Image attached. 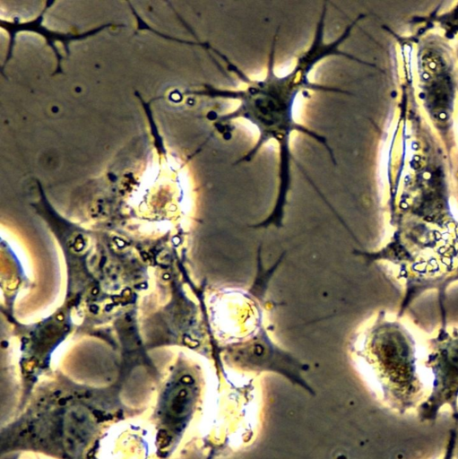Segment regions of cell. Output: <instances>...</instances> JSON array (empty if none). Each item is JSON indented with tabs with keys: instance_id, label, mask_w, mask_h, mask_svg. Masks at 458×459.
I'll return each mask as SVG.
<instances>
[{
	"instance_id": "6da1fadb",
	"label": "cell",
	"mask_w": 458,
	"mask_h": 459,
	"mask_svg": "<svg viewBox=\"0 0 458 459\" xmlns=\"http://www.w3.org/2000/svg\"><path fill=\"white\" fill-rule=\"evenodd\" d=\"M325 17L326 4H324L310 45L298 56L294 67L284 75H278L274 71L277 34L273 37L268 55L265 75L260 80L250 78L224 54L208 45L207 48L220 57L227 68L236 74L246 86L243 89H227L209 84L205 85L203 90L194 91L197 95L211 99L238 101V104L234 110L212 117L214 120L213 126L221 134L224 133L226 126L237 119H244L256 128L258 137L255 145L235 164L251 161L260 149L269 141L273 140L277 143L279 149V185L276 203L271 214L264 221L269 226H281L284 208L291 184L292 153L290 137L293 133H301L316 141L325 148L332 161L334 164L336 163L333 151L328 144L325 136L299 124L294 117L297 98L305 90L347 93L346 91L336 87L312 82L309 79V74L314 67L325 58L340 56L357 60L356 57L340 48L350 37L357 21L345 27L341 34L334 40L326 42L324 40Z\"/></svg>"
},
{
	"instance_id": "7a4b0ae2",
	"label": "cell",
	"mask_w": 458,
	"mask_h": 459,
	"mask_svg": "<svg viewBox=\"0 0 458 459\" xmlns=\"http://www.w3.org/2000/svg\"><path fill=\"white\" fill-rule=\"evenodd\" d=\"M355 353L371 372L391 410L404 414L426 398L415 341L405 326L387 318L385 312L378 313L361 333Z\"/></svg>"
},
{
	"instance_id": "3957f363",
	"label": "cell",
	"mask_w": 458,
	"mask_h": 459,
	"mask_svg": "<svg viewBox=\"0 0 458 459\" xmlns=\"http://www.w3.org/2000/svg\"><path fill=\"white\" fill-rule=\"evenodd\" d=\"M221 359L229 368L242 372L277 373L314 394L312 387L302 376L307 366L278 346L261 321L252 333L221 347Z\"/></svg>"
},
{
	"instance_id": "277c9868",
	"label": "cell",
	"mask_w": 458,
	"mask_h": 459,
	"mask_svg": "<svg viewBox=\"0 0 458 459\" xmlns=\"http://www.w3.org/2000/svg\"><path fill=\"white\" fill-rule=\"evenodd\" d=\"M425 366L432 374L431 389L417 408L421 422H433L444 408L458 420V329L446 325L428 341Z\"/></svg>"
},
{
	"instance_id": "5b68a950",
	"label": "cell",
	"mask_w": 458,
	"mask_h": 459,
	"mask_svg": "<svg viewBox=\"0 0 458 459\" xmlns=\"http://www.w3.org/2000/svg\"><path fill=\"white\" fill-rule=\"evenodd\" d=\"M458 440L457 429H452L449 431L445 449L441 459H454L456 444Z\"/></svg>"
},
{
	"instance_id": "8992f818",
	"label": "cell",
	"mask_w": 458,
	"mask_h": 459,
	"mask_svg": "<svg viewBox=\"0 0 458 459\" xmlns=\"http://www.w3.org/2000/svg\"><path fill=\"white\" fill-rule=\"evenodd\" d=\"M456 281H458V254H457V257L455 259L454 267L445 283V291L451 284H453Z\"/></svg>"
}]
</instances>
